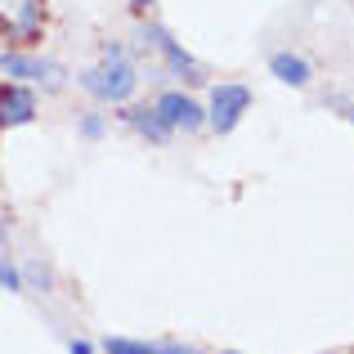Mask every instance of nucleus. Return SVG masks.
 I'll return each mask as SVG.
<instances>
[{
    "label": "nucleus",
    "instance_id": "obj_19",
    "mask_svg": "<svg viewBox=\"0 0 354 354\" xmlns=\"http://www.w3.org/2000/svg\"><path fill=\"white\" fill-rule=\"evenodd\" d=\"M225 354H238V350H225Z\"/></svg>",
    "mask_w": 354,
    "mask_h": 354
},
{
    "label": "nucleus",
    "instance_id": "obj_1",
    "mask_svg": "<svg viewBox=\"0 0 354 354\" xmlns=\"http://www.w3.org/2000/svg\"><path fill=\"white\" fill-rule=\"evenodd\" d=\"M77 86L86 90L90 99H99V104L121 108V104H130V95L139 90V68L121 45H104V59H99L95 68L81 72Z\"/></svg>",
    "mask_w": 354,
    "mask_h": 354
},
{
    "label": "nucleus",
    "instance_id": "obj_12",
    "mask_svg": "<svg viewBox=\"0 0 354 354\" xmlns=\"http://www.w3.org/2000/svg\"><path fill=\"white\" fill-rule=\"evenodd\" d=\"M0 287H5V292H23V269L9 256H0Z\"/></svg>",
    "mask_w": 354,
    "mask_h": 354
},
{
    "label": "nucleus",
    "instance_id": "obj_18",
    "mask_svg": "<svg viewBox=\"0 0 354 354\" xmlns=\"http://www.w3.org/2000/svg\"><path fill=\"white\" fill-rule=\"evenodd\" d=\"M350 126H354V108H350Z\"/></svg>",
    "mask_w": 354,
    "mask_h": 354
},
{
    "label": "nucleus",
    "instance_id": "obj_16",
    "mask_svg": "<svg viewBox=\"0 0 354 354\" xmlns=\"http://www.w3.org/2000/svg\"><path fill=\"white\" fill-rule=\"evenodd\" d=\"M130 5H135V9H148V5H157V0H130Z\"/></svg>",
    "mask_w": 354,
    "mask_h": 354
},
{
    "label": "nucleus",
    "instance_id": "obj_14",
    "mask_svg": "<svg viewBox=\"0 0 354 354\" xmlns=\"http://www.w3.org/2000/svg\"><path fill=\"white\" fill-rule=\"evenodd\" d=\"M68 354H95V346L90 341H68Z\"/></svg>",
    "mask_w": 354,
    "mask_h": 354
},
{
    "label": "nucleus",
    "instance_id": "obj_10",
    "mask_svg": "<svg viewBox=\"0 0 354 354\" xmlns=\"http://www.w3.org/2000/svg\"><path fill=\"white\" fill-rule=\"evenodd\" d=\"M104 354H162V346H148V341H130V337H108Z\"/></svg>",
    "mask_w": 354,
    "mask_h": 354
},
{
    "label": "nucleus",
    "instance_id": "obj_5",
    "mask_svg": "<svg viewBox=\"0 0 354 354\" xmlns=\"http://www.w3.org/2000/svg\"><path fill=\"white\" fill-rule=\"evenodd\" d=\"M139 41L144 45H153L157 54H162L166 59V72H171V77H180V81H189V86H198L202 81V63L193 59V54H184L180 45L171 41V32H166V27H157V23H148L144 32H139Z\"/></svg>",
    "mask_w": 354,
    "mask_h": 354
},
{
    "label": "nucleus",
    "instance_id": "obj_2",
    "mask_svg": "<svg viewBox=\"0 0 354 354\" xmlns=\"http://www.w3.org/2000/svg\"><path fill=\"white\" fill-rule=\"evenodd\" d=\"M45 32V0H0V36L14 50L36 45Z\"/></svg>",
    "mask_w": 354,
    "mask_h": 354
},
{
    "label": "nucleus",
    "instance_id": "obj_11",
    "mask_svg": "<svg viewBox=\"0 0 354 354\" xmlns=\"http://www.w3.org/2000/svg\"><path fill=\"white\" fill-rule=\"evenodd\" d=\"M27 287H36V292H50V287H54V278H50V269H45L41 265V260H27V265H23V292H27Z\"/></svg>",
    "mask_w": 354,
    "mask_h": 354
},
{
    "label": "nucleus",
    "instance_id": "obj_15",
    "mask_svg": "<svg viewBox=\"0 0 354 354\" xmlns=\"http://www.w3.org/2000/svg\"><path fill=\"white\" fill-rule=\"evenodd\" d=\"M162 354H198V350H193V346H166Z\"/></svg>",
    "mask_w": 354,
    "mask_h": 354
},
{
    "label": "nucleus",
    "instance_id": "obj_8",
    "mask_svg": "<svg viewBox=\"0 0 354 354\" xmlns=\"http://www.w3.org/2000/svg\"><path fill=\"white\" fill-rule=\"evenodd\" d=\"M121 121H126V126L135 130L139 139H148V144H166V139L175 135V130L166 126L162 117H157V108H126V113H121Z\"/></svg>",
    "mask_w": 354,
    "mask_h": 354
},
{
    "label": "nucleus",
    "instance_id": "obj_3",
    "mask_svg": "<svg viewBox=\"0 0 354 354\" xmlns=\"http://www.w3.org/2000/svg\"><path fill=\"white\" fill-rule=\"evenodd\" d=\"M247 108H251V90L238 86V81H220V86L211 90V104H207V126L216 130V135H234Z\"/></svg>",
    "mask_w": 354,
    "mask_h": 354
},
{
    "label": "nucleus",
    "instance_id": "obj_6",
    "mask_svg": "<svg viewBox=\"0 0 354 354\" xmlns=\"http://www.w3.org/2000/svg\"><path fill=\"white\" fill-rule=\"evenodd\" d=\"M153 108H157V117H162L166 126H171V130H184V135L207 126V108H202L193 95H184V90H166V95H157Z\"/></svg>",
    "mask_w": 354,
    "mask_h": 354
},
{
    "label": "nucleus",
    "instance_id": "obj_4",
    "mask_svg": "<svg viewBox=\"0 0 354 354\" xmlns=\"http://www.w3.org/2000/svg\"><path fill=\"white\" fill-rule=\"evenodd\" d=\"M0 72L9 81H23V86H45V90H59L63 86V68L50 59H36L27 50H5L0 54Z\"/></svg>",
    "mask_w": 354,
    "mask_h": 354
},
{
    "label": "nucleus",
    "instance_id": "obj_9",
    "mask_svg": "<svg viewBox=\"0 0 354 354\" xmlns=\"http://www.w3.org/2000/svg\"><path fill=\"white\" fill-rule=\"evenodd\" d=\"M269 72H274L283 86H296V90L310 86V77H314V68L301 59V54H292V50H278L274 59H269Z\"/></svg>",
    "mask_w": 354,
    "mask_h": 354
},
{
    "label": "nucleus",
    "instance_id": "obj_13",
    "mask_svg": "<svg viewBox=\"0 0 354 354\" xmlns=\"http://www.w3.org/2000/svg\"><path fill=\"white\" fill-rule=\"evenodd\" d=\"M104 130H108L104 113H86V117H81V126H77V135H81V139H99Z\"/></svg>",
    "mask_w": 354,
    "mask_h": 354
},
{
    "label": "nucleus",
    "instance_id": "obj_17",
    "mask_svg": "<svg viewBox=\"0 0 354 354\" xmlns=\"http://www.w3.org/2000/svg\"><path fill=\"white\" fill-rule=\"evenodd\" d=\"M5 234H9V225H5V220H0V242H5Z\"/></svg>",
    "mask_w": 354,
    "mask_h": 354
},
{
    "label": "nucleus",
    "instance_id": "obj_7",
    "mask_svg": "<svg viewBox=\"0 0 354 354\" xmlns=\"http://www.w3.org/2000/svg\"><path fill=\"white\" fill-rule=\"evenodd\" d=\"M32 117H36V90L23 81H5L0 86V130L27 126Z\"/></svg>",
    "mask_w": 354,
    "mask_h": 354
}]
</instances>
